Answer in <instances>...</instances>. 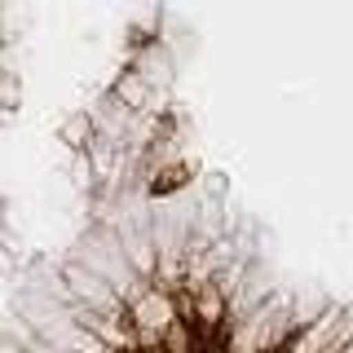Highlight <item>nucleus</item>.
I'll return each instance as SVG.
<instances>
[{
  "label": "nucleus",
  "instance_id": "1",
  "mask_svg": "<svg viewBox=\"0 0 353 353\" xmlns=\"http://www.w3.org/2000/svg\"><path fill=\"white\" fill-rule=\"evenodd\" d=\"M137 314L146 318V323L159 327V323H168V318H172V309H168V301H163V296H146V301L137 305Z\"/></svg>",
  "mask_w": 353,
  "mask_h": 353
}]
</instances>
